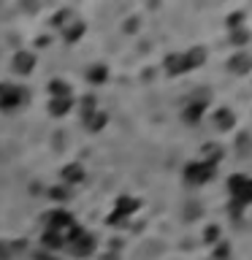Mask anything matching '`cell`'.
<instances>
[{
	"instance_id": "obj_1",
	"label": "cell",
	"mask_w": 252,
	"mask_h": 260,
	"mask_svg": "<svg viewBox=\"0 0 252 260\" xmlns=\"http://www.w3.org/2000/svg\"><path fill=\"white\" fill-rule=\"evenodd\" d=\"M24 101H27V92H24L19 84H3L0 87V109H6V111L19 109Z\"/></svg>"
},
{
	"instance_id": "obj_2",
	"label": "cell",
	"mask_w": 252,
	"mask_h": 260,
	"mask_svg": "<svg viewBox=\"0 0 252 260\" xmlns=\"http://www.w3.org/2000/svg\"><path fill=\"white\" fill-rule=\"evenodd\" d=\"M73 225H76V222H73V217L68 214V211H62V209L49 211V214H46V231H54V233H62L65 236Z\"/></svg>"
},
{
	"instance_id": "obj_3",
	"label": "cell",
	"mask_w": 252,
	"mask_h": 260,
	"mask_svg": "<svg viewBox=\"0 0 252 260\" xmlns=\"http://www.w3.org/2000/svg\"><path fill=\"white\" fill-rule=\"evenodd\" d=\"M62 182L65 184L84 182V166H81V162H68V166L62 168Z\"/></svg>"
},
{
	"instance_id": "obj_4",
	"label": "cell",
	"mask_w": 252,
	"mask_h": 260,
	"mask_svg": "<svg viewBox=\"0 0 252 260\" xmlns=\"http://www.w3.org/2000/svg\"><path fill=\"white\" fill-rule=\"evenodd\" d=\"M33 65H36V57H33L30 52H16L14 54V71L16 73H30Z\"/></svg>"
},
{
	"instance_id": "obj_5",
	"label": "cell",
	"mask_w": 252,
	"mask_h": 260,
	"mask_svg": "<svg viewBox=\"0 0 252 260\" xmlns=\"http://www.w3.org/2000/svg\"><path fill=\"white\" fill-rule=\"evenodd\" d=\"M73 109V98H52L49 101V111L54 114V117H65Z\"/></svg>"
},
{
	"instance_id": "obj_6",
	"label": "cell",
	"mask_w": 252,
	"mask_h": 260,
	"mask_svg": "<svg viewBox=\"0 0 252 260\" xmlns=\"http://www.w3.org/2000/svg\"><path fill=\"white\" fill-rule=\"evenodd\" d=\"M41 247H44V249H65V236L62 233H54V231H44Z\"/></svg>"
},
{
	"instance_id": "obj_7",
	"label": "cell",
	"mask_w": 252,
	"mask_h": 260,
	"mask_svg": "<svg viewBox=\"0 0 252 260\" xmlns=\"http://www.w3.org/2000/svg\"><path fill=\"white\" fill-rule=\"evenodd\" d=\"M84 36V24L81 22H68L62 27V38H65V44H76V41Z\"/></svg>"
},
{
	"instance_id": "obj_8",
	"label": "cell",
	"mask_w": 252,
	"mask_h": 260,
	"mask_svg": "<svg viewBox=\"0 0 252 260\" xmlns=\"http://www.w3.org/2000/svg\"><path fill=\"white\" fill-rule=\"evenodd\" d=\"M49 92H52V98H73V89L68 87V81H62V79L49 81Z\"/></svg>"
},
{
	"instance_id": "obj_9",
	"label": "cell",
	"mask_w": 252,
	"mask_h": 260,
	"mask_svg": "<svg viewBox=\"0 0 252 260\" xmlns=\"http://www.w3.org/2000/svg\"><path fill=\"white\" fill-rule=\"evenodd\" d=\"M84 125L89 127V130H101L103 125H106V114H101V111H89V114H84Z\"/></svg>"
},
{
	"instance_id": "obj_10",
	"label": "cell",
	"mask_w": 252,
	"mask_h": 260,
	"mask_svg": "<svg viewBox=\"0 0 252 260\" xmlns=\"http://www.w3.org/2000/svg\"><path fill=\"white\" fill-rule=\"evenodd\" d=\"M103 79H106V68H103V65H95V68L87 71V81H89V84H101Z\"/></svg>"
},
{
	"instance_id": "obj_11",
	"label": "cell",
	"mask_w": 252,
	"mask_h": 260,
	"mask_svg": "<svg viewBox=\"0 0 252 260\" xmlns=\"http://www.w3.org/2000/svg\"><path fill=\"white\" fill-rule=\"evenodd\" d=\"M49 198L65 201V198H68V190H65V187H52V190H49Z\"/></svg>"
},
{
	"instance_id": "obj_12",
	"label": "cell",
	"mask_w": 252,
	"mask_h": 260,
	"mask_svg": "<svg viewBox=\"0 0 252 260\" xmlns=\"http://www.w3.org/2000/svg\"><path fill=\"white\" fill-rule=\"evenodd\" d=\"M11 257V247L8 244H0V260H8Z\"/></svg>"
},
{
	"instance_id": "obj_13",
	"label": "cell",
	"mask_w": 252,
	"mask_h": 260,
	"mask_svg": "<svg viewBox=\"0 0 252 260\" xmlns=\"http://www.w3.org/2000/svg\"><path fill=\"white\" fill-rule=\"evenodd\" d=\"M101 260H117V257H114V255H103Z\"/></svg>"
}]
</instances>
